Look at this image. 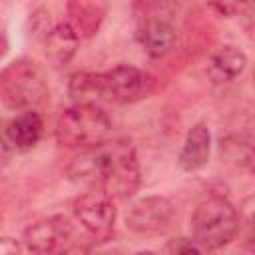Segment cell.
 I'll list each match as a JSON object with an SVG mask.
<instances>
[{"label":"cell","mask_w":255,"mask_h":255,"mask_svg":"<svg viewBox=\"0 0 255 255\" xmlns=\"http://www.w3.org/2000/svg\"><path fill=\"white\" fill-rule=\"evenodd\" d=\"M68 177L76 185L104 191L112 199H128L137 191L141 173L129 141L106 139L82 149L68 165Z\"/></svg>","instance_id":"obj_1"},{"label":"cell","mask_w":255,"mask_h":255,"mask_svg":"<svg viewBox=\"0 0 255 255\" xmlns=\"http://www.w3.org/2000/svg\"><path fill=\"white\" fill-rule=\"evenodd\" d=\"M112 135L110 116L96 104H74L56 122V137L64 147H94Z\"/></svg>","instance_id":"obj_2"},{"label":"cell","mask_w":255,"mask_h":255,"mask_svg":"<svg viewBox=\"0 0 255 255\" xmlns=\"http://www.w3.org/2000/svg\"><path fill=\"white\" fill-rule=\"evenodd\" d=\"M239 229V213L225 197L203 199L191 215V235L203 249L227 245Z\"/></svg>","instance_id":"obj_3"},{"label":"cell","mask_w":255,"mask_h":255,"mask_svg":"<svg viewBox=\"0 0 255 255\" xmlns=\"http://www.w3.org/2000/svg\"><path fill=\"white\" fill-rule=\"evenodd\" d=\"M2 104L10 110H30L48 96V82L34 60H14L0 74Z\"/></svg>","instance_id":"obj_4"},{"label":"cell","mask_w":255,"mask_h":255,"mask_svg":"<svg viewBox=\"0 0 255 255\" xmlns=\"http://www.w3.org/2000/svg\"><path fill=\"white\" fill-rule=\"evenodd\" d=\"M147 90V76L128 64H120L108 72H94L96 102L131 104Z\"/></svg>","instance_id":"obj_5"},{"label":"cell","mask_w":255,"mask_h":255,"mask_svg":"<svg viewBox=\"0 0 255 255\" xmlns=\"http://www.w3.org/2000/svg\"><path fill=\"white\" fill-rule=\"evenodd\" d=\"M72 209H74V217L96 241H108L114 235L118 209L108 193L98 189H88L86 193L74 199Z\"/></svg>","instance_id":"obj_6"},{"label":"cell","mask_w":255,"mask_h":255,"mask_svg":"<svg viewBox=\"0 0 255 255\" xmlns=\"http://www.w3.org/2000/svg\"><path fill=\"white\" fill-rule=\"evenodd\" d=\"M173 215H175V207L167 197L145 195L129 203L124 221L129 231L139 235H151L167 229L169 223L173 221Z\"/></svg>","instance_id":"obj_7"},{"label":"cell","mask_w":255,"mask_h":255,"mask_svg":"<svg viewBox=\"0 0 255 255\" xmlns=\"http://www.w3.org/2000/svg\"><path fill=\"white\" fill-rule=\"evenodd\" d=\"M74 237V227L68 217L54 215L26 227L22 243L32 253H58L68 247Z\"/></svg>","instance_id":"obj_8"},{"label":"cell","mask_w":255,"mask_h":255,"mask_svg":"<svg viewBox=\"0 0 255 255\" xmlns=\"http://www.w3.org/2000/svg\"><path fill=\"white\" fill-rule=\"evenodd\" d=\"M209 155H211V133L205 124H195L183 139V147L179 151L177 163L183 171H199L201 167L207 165Z\"/></svg>","instance_id":"obj_9"},{"label":"cell","mask_w":255,"mask_h":255,"mask_svg":"<svg viewBox=\"0 0 255 255\" xmlns=\"http://www.w3.org/2000/svg\"><path fill=\"white\" fill-rule=\"evenodd\" d=\"M135 40L149 58H163L175 46V30L163 20H147L135 32Z\"/></svg>","instance_id":"obj_10"},{"label":"cell","mask_w":255,"mask_h":255,"mask_svg":"<svg viewBox=\"0 0 255 255\" xmlns=\"http://www.w3.org/2000/svg\"><path fill=\"white\" fill-rule=\"evenodd\" d=\"M80 34L70 22H60L52 28L44 42V54L52 66H66L78 52Z\"/></svg>","instance_id":"obj_11"},{"label":"cell","mask_w":255,"mask_h":255,"mask_svg":"<svg viewBox=\"0 0 255 255\" xmlns=\"http://www.w3.org/2000/svg\"><path fill=\"white\" fill-rule=\"evenodd\" d=\"M40 137H42V118L32 108L20 110V114H16V118H12L6 126V139L18 151L32 149L40 141Z\"/></svg>","instance_id":"obj_12"},{"label":"cell","mask_w":255,"mask_h":255,"mask_svg":"<svg viewBox=\"0 0 255 255\" xmlns=\"http://www.w3.org/2000/svg\"><path fill=\"white\" fill-rule=\"evenodd\" d=\"M247 66V56L235 46H223L207 60V78L213 84H227L241 76Z\"/></svg>","instance_id":"obj_13"},{"label":"cell","mask_w":255,"mask_h":255,"mask_svg":"<svg viewBox=\"0 0 255 255\" xmlns=\"http://www.w3.org/2000/svg\"><path fill=\"white\" fill-rule=\"evenodd\" d=\"M68 14H70V24L78 30V34L82 36H92L100 22H102V12L98 10V6L86 2V0H72L68 6Z\"/></svg>","instance_id":"obj_14"},{"label":"cell","mask_w":255,"mask_h":255,"mask_svg":"<svg viewBox=\"0 0 255 255\" xmlns=\"http://www.w3.org/2000/svg\"><path fill=\"white\" fill-rule=\"evenodd\" d=\"M221 149H225V155L229 159H233L237 165L247 167L255 175V135L229 137L221 141Z\"/></svg>","instance_id":"obj_15"},{"label":"cell","mask_w":255,"mask_h":255,"mask_svg":"<svg viewBox=\"0 0 255 255\" xmlns=\"http://www.w3.org/2000/svg\"><path fill=\"white\" fill-rule=\"evenodd\" d=\"M52 20H50V12L48 8H36L30 18H28V32L32 34L34 40H40L42 44L46 42L48 34L52 32Z\"/></svg>","instance_id":"obj_16"},{"label":"cell","mask_w":255,"mask_h":255,"mask_svg":"<svg viewBox=\"0 0 255 255\" xmlns=\"http://www.w3.org/2000/svg\"><path fill=\"white\" fill-rule=\"evenodd\" d=\"M165 253H171V255H187V253H201L203 247L195 241V239H189V237H173L165 243L163 247Z\"/></svg>","instance_id":"obj_17"},{"label":"cell","mask_w":255,"mask_h":255,"mask_svg":"<svg viewBox=\"0 0 255 255\" xmlns=\"http://www.w3.org/2000/svg\"><path fill=\"white\" fill-rule=\"evenodd\" d=\"M207 4L215 14L229 18V16H237L239 12H243L249 0H207Z\"/></svg>","instance_id":"obj_18"},{"label":"cell","mask_w":255,"mask_h":255,"mask_svg":"<svg viewBox=\"0 0 255 255\" xmlns=\"http://www.w3.org/2000/svg\"><path fill=\"white\" fill-rule=\"evenodd\" d=\"M18 251H20V247H18L16 241H12V239H8V237H4V239L0 241V253H2V255H16Z\"/></svg>","instance_id":"obj_19"},{"label":"cell","mask_w":255,"mask_h":255,"mask_svg":"<svg viewBox=\"0 0 255 255\" xmlns=\"http://www.w3.org/2000/svg\"><path fill=\"white\" fill-rule=\"evenodd\" d=\"M247 247H249L251 251H255V241H249V243H247Z\"/></svg>","instance_id":"obj_20"},{"label":"cell","mask_w":255,"mask_h":255,"mask_svg":"<svg viewBox=\"0 0 255 255\" xmlns=\"http://www.w3.org/2000/svg\"><path fill=\"white\" fill-rule=\"evenodd\" d=\"M251 80H253V88H255V70H253V74H251Z\"/></svg>","instance_id":"obj_21"}]
</instances>
